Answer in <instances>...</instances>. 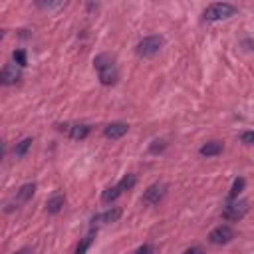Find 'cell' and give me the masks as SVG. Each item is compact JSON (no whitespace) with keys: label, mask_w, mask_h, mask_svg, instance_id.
Instances as JSON below:
<instances>
[{"label":"cell","mask_w":254,"mask_h":254,"mask_svg":"<svg viewBox=\"0 0 254 254\" xmlns=\"http://www.w3.org/2000/svg\"><path fill=\"white\" fill-rule=\"evenodd\" d=\"M93 66H95V70H98L100 82H102L104 85H115V84H117V80H119V70H117L115 58H113L111 54H100V56H95Z\"/></svg>","instance_id":"6da1fadb"},{"label":"cell","mask_w":254,"mask_h":254,"mask_svg":"<svg viewBox=\"0 0 254 254\" xmlns=\"http://www.w3.org/2000/svg\"><path fill=\"white\" fill-rule=\"evenodd\" d=\"M238 12V8L234 4H229V2H214L211 4L207 10H205V20L207 22H216V20H227L231 16H234Z\"/></svg>","instance_id":"7a4b0ae2"},{"label":"cell","mask_w":254,"mask_h":254,"mask_svg":"<svg viewBox=\"0 0 254 254\" xmlns=\"http://www.w3.org/2000/svg\"><path fill=\"white\" fill-rule=\"evenodd\" d=\"M163 44H165V40H163L161 36H147V38H143V40L135 46V52H137V56H141V58H151V56H155L159 50L163 48Z\"/></svg>","instance_id":"3957f363"},{"label":"cell","mask_w":254,"mask_h":254,"mask_svg":"<svg viewBox=\"0 0 254 254\" xmlns=\"http://www.w3.org/2000/svg\"><path fill=\"white\" fill-rule=\"evenodd\" d=\"M246 212H248V203L236 199V201H229V205L225 207V211H222V216H225L227 220L236 222V220H240Z\"/></svg>","instance_id":"277c9868"},{"label":"cell","mask_w":254,"mask_h":254,"mask_svg":"<svg viewBox=\"0 0 254 254\" xmlns=\"http://www.w3.org/2000/svg\"><path fill=\"white\" fill-rule=\"evenodd\" d=\"M233 238H234V229L229 227V225H220V227L212 229L211 234H209V240L212 244H218V246L220 244H229Z\"/></svg>","instance_id":"5b68a950"},{"label":"cell","mask_w":254,"mask_h":254,"mask_svg":"<svg viewBox=\"0 0 254 254\" xmlns=\"http://www.w3.org/2000/svg\"><path fill=\"white\" fill-rule=\"evenodd\" d=\"M167 190H169V187H167L165 183H155V185H151V187L145 190L143 201L149 203V205H159V203L165 199Z\"/></svg>","instance_id":"8992f818"},{"label":"cell","mask_w":254,"mask_h":254,"mask_svg":"<svg viewBox=\"0 0 254 254\" xmlns=\"http://www.w3.org/2000/svg\"><path fill=\"white\" fill-rule=\"evenodd\" d=\"M20 80H22L20 66H16V64H6V66L2 68V74H0V82H2L4 85H14Z\"/></svg>","instance_id":"52a82bcc"},{"label":"cell","mask_w":254,"mask_h":254,"mask_svg":"<svg viewBox=\"0 0 254 254\" xmlns=\"http://www.w3.org/2000/svg\"><path fill=\"white\" fill-rule=\"evenodd\" d=\"M58 129H60V131H68L72 139L82 141V139H85V137L89 135L91 127H89V125H85V123H76V125H60Z\"/></svg>","instance_id":"ba28073f"},{"label":"cell","mask_w":254,"mask_h":254,"mask_svg":"<svg viewBox=\"0 0 254 254\" xmlns=\"http://www.w3.org/2000/svg\"><path fill=\"white\" fill-rule=\"evenodd\" d=\"M127 131H129V125L123 123V121L109 123V125L106 127V129H104V133H106L107 139H119V137H123Z\"/></svg>","instance_id":"9c48e42d"},{"label":"cell","mask_w":254,"mask_h":254,"mask_svg":"<svg viewBox=\"0 0 254 254\" xmlns=\"http://www.w3.org/2000/svg\"><path fill=\"white\" fill-rule=\"evenodd\" d=\"M34 193H36V185L34 183H26V185H22L18 189V193L14 197V203L16 205H24V203H28L32 197H34Z\"/></svg>","instance_id":"30bf717a"},{"label":"cell","mask_w":254,"mask_h":254,"mask_svg":"<svg viewBox=\"0 0 254 254\" xmlns=\"http://www.w3.org/2000/svg\"><path fill=\"white\" fill-rule=\"evenodd\" d=\"M121 218V209H117V207H113V209H109V211H106V212H102V214H98V216H93V225L98 222V225H109V222H115V220H119Z\"/></svg>","instance_id":"8fae6325"},{"label":"cell","mask_w":254,"mask_h":254,"mask_svg":"<svg viewBox=\"0 0 254 254\" xmlns=\"http://www.w3.org/2000/svg\"><path fill=\"white\" fill-rule=\"evenodd\" d=\"M64 203H66V195H64V193H54V195L48 199V203H46V211H48L50 214H58V212L62 211Z\"/></svg>","instance_id":"7c38bea8"},{"label":"cell","mask_w":254,"mask_h":254,"mask_svg":"<svg viewBox=\"0 0 254 254\" xmlns=\"http://www.w3.org/2000/svg\"><path fill=\"white\" fill-rule=\"evenodd\" d=\"M222 149H225L222 141H209V143H205V145L201 147L199 153H201L203 157H216V155L222 153Z\"/></svg>","instance_id":"4fadbf2b"},{"label":"cell","mask_w":254,"mask_h":254,"mask_svg":"<svg viewBox=\"0 0 254 254\" xmlns=\"http://www.w3.org/2000/svg\"><path fill=\"white\" fill-rule=\"evenodd\" d=\"M121 193H123V190H121V187L119 185H115V187H109V189H106L104 190V193H102V203H113L115 199H119L121 197Z\"/></svg>","instance_id":"5bb4252c"},{"label":"cell","mask_w":254,"mask_h":254,"mask_svg":"<svg viewBox=\"0 0 254 254\" xmlns=\"http://www.w3.org/2000/svg\"><path fill=\"white\" fill-rule=\"evenodd\" d=\"M244 185H246V179L244 177H238V179H234V183H233V189H231V195H229V201H236L238 199V195L244 190Z\"/></svg>","instance_id":"9a60e30c"},{"label":"cell","mask_w":254,"mask_h":254,"mask_svg":"<svg viewBox=\"0 0 254 254\" xmlns=\"http://www.w3.org/2000/svg\"><path fill=\"white\" fill-rule=\"evenodd\" d=\"M32 143H34V141H32V137H26V139H22V141L16 145V149H14V155H16V157H24V155L28 153V149L32 147Z\"/></svg>","instance_id":"2e32d148"},{"label":"cell","mask_w":254,"mask_h":254,"mask_svg":"<svg viewBox=\"0 0 254 254\" xmlns=\"http://www.w3.org/2000/svg\"><path fill=\"white\" fill-rule=\"evenodd\" d=\"M93 238H95V234H93V231H91L87 236H84V238H82V242H80V244H78V248H76V254H85V252H87V248L91 246Z\"/></svg>","instance_id":"e0dca14e"},{"label":"cell","mask_w":254,"mask_h":254,"mask_svg":"<svg viewBox=\"0 0 254 254\" xmlns=\"http://www.w3.org/2000/svg\"><path fill=\"white\" fill-rule=\"evenodd\" d=\"M135 183H137V177L135 175H125L121 181H119V187H121V190H131L133 187H135Z\"/></svg>","instance_id":"ac0fdd59"},{"label":"cell","mask_w":254,"mask_h":254,"mask_svg":"<svg viewBox=\"0 0 254 254\" xmlns=\"http://www.w3.org/2000/svg\"><path fill=\"white\" fill-rule=\"evenodd\" d=\"M12 58H14V62H16V66H20V68H24L26 64H28V58H26V52H24V50H14Z\"/></svg>","instance_id":"d6986e66"},{"label":"cell","mask_w":254,"mask_h":254,"mask_svg":"<svg viewBox=\"0 0 254 254\" xmlns=\"http://www.w3.org/2000/svg\"><path fill=\"white\" fill-rule=\"evenodd\" d=\"M165 147H167V141H165V139H155V141L149 145V153H161Z\"/></svg>","instance_id":"ffe728a7"},{"label":"cell","mask_w":254,"mask_h":254,"mask_svg":"<svg viewBox=\"0 0 254 254\" xmlns=\"http://www.w3.org/2000/svg\"><path fill=\"white\" fill-rule=\"evenodd\" d=\"M240 141H242L244 145H254V131H244V133L240 135Z\"/></svg>","instance_id":"44dd1931"},{"label":"cell","mask_w":254,"mask_h":254,"mask_svg":"<svg viewBox=\"0 0 254 254\" xmlns=\"http://www.w3.org/2000/svg\"><path fill=\"white\" fill-rule=\"evenodd\" d=\"M155 250H153V246L151 244H143V246H139L137 250H135V254H153Z\"/></svg>","instance_id":"7402d4cb"},{"label":"cell","mask_w":254,"mask_h":254,"mask_svg":"<svg viewBox=\"0 0 254 254\" xmlns=\"http://www.w3.org/2000/svg\"><path fill=\"white\" fill-rule=\"evenodd\" d=\"M183 254H205V252H203V248H199V246H193V248H189V250H185Z\"/></svg>","instance_id":"603a6c76"},{"label":"cell","mask_w":254,"mask_h":254,"mask_svg":"<svg viewBox=\"0 0 254 254\" xmlns=\"http://www.w3.org/2000/svg\"><path fill=\"white\" fill-rule=\"evenodd\" d=\"M14 254H34V250H32V248H28V246H26V248H20V250H16Z\"/></svg>","instance_id":"cb8c5ba5"}]
</instances>
